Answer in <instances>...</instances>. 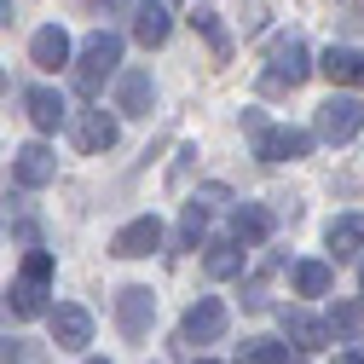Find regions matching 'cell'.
<instances>
[{
    "label": "cell",
    "instance_id": "cell-7",
    "mask_svg": "<svg viewBox=\"0 0 364 364\" xmlns=\"http://www.w3.org/2000/svg\"><path fill=\"white\" fill-rule=\"evenodd\" d=\"M312 151V133L306 127H260L255 133V156L260 162H301Z\"/></svg>",
    "mask_w": 364,
    "mask_h": 364
},
{
    "label": "cell",
    "instance_id": "cell-26",
    "mask_svg": "<svg viewBox=\"0 0 364 364\" xmlns=\"http://www.w3.org/2000/svg\"><path fill=\"white\" fill-rule=\"evenodd\" d=\"M23 278L47 284V278H53V255H47V249H29V255H23Z\"/></svg>",
    "mask_w": 364,
    "mask_h": 364
},
{
    "label": "cell",
    "instance_id": "cell-17",
    "mask_svg": "<svg viewBox=\"0 0 364 364\" xmlns=\"http://www.w3.org/2000/svg\"><path fill=\"white\" fill-rule=\"evenodd\" d=\"M324 243H330L336 260H353V255L364 249V214H336L330 232H324Z\"/></svg>",
    "mask_w": 364,
    "mask_h": 364
},
{
    "label": "cell",
    "instance_id": "cell-20",
    "mask_svg": "<svg viewBox=\"0 0 364 364\" xmlns=\"http://www.w3.org/2000/svg\"><path fill=\"white\" fill-rule=\"evenodd\" d=\"M289 284H295V295H330L336 272H330V260H295L289 266Z\"/></svg>",
    "mask_w": 364,
    "mask_h": 364
},
{
    "label": "cell",
    "instance_id": "cell-2",
    "mask_svg": "<svg viewBox=\"0 0 364 364\" xmlns=\"http://www.w3.org/2000/svg\"><path fill=\"white\" fill-rule=\"evenodd\" d=\"M358 127H364V105H358L353 93H330L324 105H318V127H312V139H324V145H347Z\"/></svg>",
    "mask_w": 364,
    "mask_h": 364
},
{
    "label": "cell",
    "instance_id": "cell-36",
    "mask_svg": "<svg viewBox=\"0 0 364 364\" xmlns=\"http://www.w3.org/2000/svg\"><path fill=\"white\" fill-rule=\"evenodd\" d=\"M197 364H214V358H197Z\"/></svg>",
    "mask_w": 364,
    "mask_h": 364
},
{
    "label": "cell",
    "instance_id": "cell-29",
    "mask_svg": "<svg viewBox=\"0 0 364 364\" xmlns=\"http://www.w3.org/2000/svg\"><path fill=\"white\" fill-rule=\"evenodd\" d=\"M330 364H364V353H336Z\"/></svg>",
    "mask_w": 364,
    "mask_h": 364
},
{
    "label": "cell",
    "instance_id": "cell-28",
    "mask_svg": "<svg viewBox=\"0 0 364 364\" xmlns=\"http://www.w3.org/2000/svg\"><path fill=\"white\" fill-rule=\"evenodd\" d=\"M18 358H23V347H18V341H6V336H0V364H18Z\"/></svg>",
    "mask_w": 364,
    "mask_h": 364
},
{
    "label": "cell",
    "instance_id": "cell-18",
    "mask_svg": "<svg viewBox=\"0 0 364 364\" xmlns=\"http://www.w3.org/2000/svg\"><path fill=\"white\" fill-rule=\"evenodd\" d=\"M168 29H173L168 6H156V0L133 6V41H139V47H162V41H168Z\"/></svg>",
    "mask_w": 364,
    "mask_h": 364
},
{
    "label": "cell",
    "instance_id": "cell-24",
    "mask_svg": "<svg viewBox=\"0 0 364 364\" xmlns=\"http://www.w3.org/2000/svg\"><path fill=\"white\" fill-rule=\"evenodd\" d=\"M203 225H208V208L186 203V220H179V249H197V243H203Z\"/></svg>",
    "mask_w": 364,
    "mask_h": 364
},
{
    "label": "cell",
    "instance_id": "cell-6",
    "mask_svg": "<svg viewBox=\"0 0 364 364\" xmlns=\"http://www.w3.org/2000/svg\"><path fill=\"white\" fill-rule=\"evenodd\" d=\"M156 249H162V220H156V214L127 220L122 232L110 237V255H116V260H145V255H156Z\"/></svg>",
    "mask_w": 364,
    "mask_h": 364
},
{
    "label": "cell",
    "instance_id": "cell-1",
    "mask_svg": "<svg viewBox=\"0 0 364 364\" xmlns=\"http://www.w3.org/2000/svg\"><path fill=\"white\" fill-rule=\"evenodd\" d=\"M116 64H122V35H110V29L87 35V41H81V53H75V87L93 99L99 87L116 75Z\"/></svg>",
    "mask_w": 364,
    "mask_h": 364
},
{
    "label": "cell",
    "instance_id": "cell-23",
    "mask_svg": "<svg viewBox=\"0 0 364 364\" xmlns=\"http://www.w3.org/2000/svg\"><path fill=\"white\" fill-rule=\"evenodd\" d=\"M289 358V341H243L237 347V364H284Z\"/></svg>",
    "mask_w": 364,
    "mask_h": 364
},
{
    "label": "cell",
    "instance_id": "cell-15",
    "mask_svg": "<svg viewBox=\"0 0 364 364\" xmlns=\"http://www.w3.org/2000/svg\"><path fill=\"white\" fill-rule=\"evenodd\" d=\"M23 110H29V122H35L41 133H58L64 116H70V105L53 93V87H29V93H23Z\"/></svg>",
    "mask_w": 364,
    "mask_h": 364
},
{
    "label": "cell",
    "instance_id": "cell-31",
    "mask_svg": "<svg viewBox=\"0 0 364 364\" xmlns=\"http://www.w3.org/2000/svg\"><path fill=\"white\" fill-rule=\"evenodd\" d=\"M6 12H12V0H0V23H6Z\"/></svg>",
    "mask_w": 364,
    "mask_h": 364
},
{
    "label": "cell",
    "instance_id": "cell-35",
    "mask_svg": "<svg viewBox=\"0 0 364 364\" xmlns=\"http://www.w3.org/2000/svg\"><path fill=\"white\" fill-rule=\"evenodd\" d=\"M358 284H364V266H358Z\"/></svg>",
    "mask_w": 364,
    "mask_h": 364
},
{
    "label": "cell",
    "instance_id": "cell-32",
    "mask_svg": "<svg viewBox=\"0 0 364 364\" xmlns=\"http://www.w3.org/2000/svg\"><path fill=\"white\" fill-rule=\"evenodd\" d=\"M81 364H110V358H81Z\"/></svg>",
    "mask_w": 364,
    "mask_h": 364
},
{
    "label": "cell",
    "instance_id": "cell-30",
    "mask_svg": "<svg viewBox=\"0 0 364 364\" xmlns=\"http://www.w3.org/2000/svg\"><path fill=\"white\" fill-rule=\"evenodd\" d=\"M341 6H347V12H353V18L364 23V0H341Z\"/></svg>",
    "mask_w": 364,
    "mask_h": 364
},
{
    "label": "cell",
    "instance_id": "cell-19",
    "mask_svg": "<svg viewBox=\"0 0 364 364\" xmlns=\"http://www.w3.org/2000/svg\"><path fill=\"white\" fill-rule=\"evenodd\" d=\"M232 232H237V243H243V249H255V243H266V237H272V214H266L260 203H243V208L232 214Z\"/></svg>",
    "mask_w": 364,
    "mask_h": 364
},
{
    "label": "cell",
    "instance_id": "cell-5",
    "mask_svg": "<svg viewBox=\"0 0 364 364\" xmlns=\"http://www.w3.org/2000/svg\"><path fill=\"white\" fill-rule=\"evenodd\" d=\"M47 330H53V341L64 353H81L87 341H93V312L75 306V301H58V306H47Z\"/></svg>",
    "mask_w": 364,
    "mask_h": 364
},
{
    "label": "cell",
    "instance_id": "cell-9",
    "mask_svg": "<svg viewBox=\"0 0 364 364\" xmlns=\"http://www.w3.org/2000/svg\"><path fill=\"white\" fill-rule=\"evenodd\" d=\"M151 318H156V295H151L145 284L116 289V324H122V336H133V341H139V336L151 330Z\"/></svg>",
    "mask_w": 364,
    "mask_h": 364
},
{
    "label": "cell",
    "instance_id": "cell-3",
    "mask_svg": "<svg viewBox=\"0 0 364 364\" xmlns=\"http://www.w3.org/2000/svg\"><path fill=\"white\" fill-rule=\"evenodd\" d=\"M64 122H70V139H75L87 156H105V151L122 139L116 116H110V110H99V105H87V110H75V116H64Z\"/></svg>",
    "mask_w": 364,
    "mask_h": 364
},
{
    "label": "cell",
    "instance_id": "cell-27",
    "mask_svg": "<svg viewBox=\"0 0 364 364\" xmlns=\"http://www.w3.org/2000/svg\"><path fill=\"white\" fill-rule=\"evenodd\" d=\"M191 203H197V208H214V203H225V191H220V186H208V191H197Z\"/></svg>",
    "mask_w": 364,
    "mask_h": 364
},
{
    "label": "cell",
    "instance_id": "cell-12",
    "mask_svg": "<svg viewBox=\"0 0 364 364\" xmlns=\"http://www.w3.org/2000/svg\"><path fill=\"white\" fill-rule=\"evenodd\" d=\"M12 173H18V186L41 191V186H53V179H58V156H53L47 145H23L18 162H12Z\"/></svg>",
    "mask_w": 364,
    "mask_h": 364
},
{
    "label": "cell",
    "instance_id": "cell-8",
    "mask_svg": "<svg viewBox=\"0 0 364 364\" xmlns=\"http://www.w3.org/2000/svg\"><path fill=\"white\" fill-rule=\"evenodd\" d=\"M220 336H225V306H220L214 295H197V301L186 306L179 341H197V347H208V341H220Z\"/></svg>",
    "mask_w": 364,
    "mask_h": 364
},
{
    "label": "cell",
    "instance_id": "cell-10",
    "mask_svg": "<svg viewBox=\"0 0 364 364\" xmlns=\"http://www.w3.org/2000/svg\"><path fill=\"white\" fill-rule=\"evenodd\" d=\"M151 105H156L151 70H122V75H116V110H122V116H151Z\"/></svg>",
    "mask_w": 364,
    "mask_h": 364
},
{
    "label": "cell",
    "instance_id": "cell-14",
    "mask_svg": "<svg viewBox=\"0 0 364 364\" xmlns=\"http://www.w3.org/2000/svg\"><path fill=\"white\" fill-rule=\"evenodd\" d=\"M29 64H35V70H64V64H70V35H64L58 23L35 29V41H29Z\"/></svg>",
    "mask_w": 364,
    "mask_h": 364
},
{
    "label": "cell",
    "instance_id": "cell-22",
    "mask_svg": "<svg viewBox=\"0 0 364 364\" xmlns=\"http://www.w3.org/2000/svg\"><path fill=\"white\" fill-rule=\"evenodd\" d=\"M324 324H330V336H336V341H353V336L364 330V301H336Z\"/></svg>",
    "mask_w": 364,
    "mask_h": 364
},
{
    "label": "cell",
    "instance_id": "cell-25",
    "mask_svg": "<svg viewBox=\"0 0 364 364\" xmlns=\"http://www.w3.org/2000/svg\"><path fill=\"white\" fill-rule=\"evenodd\" d=\"M191 23H197V29L208 35V47H214L220 58H225V53H232V41H225V35H220V18H214V6H197V12H191Z\"/></svg>",
    "mask_w": 364,
    "mask_h": 364
},
{
    "label": "cell",
    "instance_id": "cell-13",
    "mask_svg": "<svg viewBox=\"0 0 364 364\" xmlns=\"http://www.w3.org/2000/svg\"><path fill=\"white\" fill-rule=\"evenodd\" d=\"M318 70L330 75V87H364V47H330Z\"/></svg>",
    "mask_w": 364,
    "mask_h": 364
},
{
    "label": "cell",
    "instance_id": "cell-11",
    "mask_svg": "<svg viewBox=\"0 0 364 364\" xmlns=\"http://www.w3.org/2000/svg\"><path fill=\"white\" fill-rule=\"evenodd\" d=\"M284 336H289L301 353H318V347H330V341H336L330 324H324V318H312L306 306H284Z\"/></svg>",
    "mask_w": 364,
    "mask_h": 364
},
{
    "label": "cell",
    "instance_id": "cell-33",
    "mask_svg": "<svg viewBox=\"0 0 364 364\" xmlns=\"http://www.w3.org/2000/svg\"><path fill=\"white\" fill-rule=\"evenodd\" d=\"M0 93H6V70H0Z\"/></svg>",
    "mask_w": 364,
    "mask_h": 364
},
{
    "label": "cell",
    "instance_id": "cell-16",
    "mask_svg": "<svg viewBox=\"0 0 364 364\" xmlns=\"http://www.w3.org/2000/svg\"><path fill=\"white\" fill-rule=\"evenodd\" d=\"M47 284H35V278H18L12 289H6V306H0V312H6V318H47Z\"/></svg>",
    "mask_w": 364,
    "mask_h": 364
},
{
    "label": "cell",
    "instance_id": "cell-4",
    "mask_svg": "<svg viewBox=\"0 0 364 364\" xmlns=\"http://www.w3.org/2000/svg\"><path fill=\"white\" fill-rule=\"evenodd\" d=\"M312 75V58H306V47L289 35V41H278L272 47V70H266V93H295V87Z\"/></svg>",
    "mask_w": 364,
    "mask_h": 364
},
{
    "label": "cell",
    "instance_id": "cell-21",
    "mask_svg": "<svg viewBox=\"0 0 364 364\" xmlns=\"http://www.w3.org/2000/svg\"><path fill=\"white\" fill-rule=\"evenodd\" d=\"M203 266H208V278H237V272H243V243H237V237H225V243H208Z\"/></svg>",
    "mask_w": 364,
    "mask_h": 364
},
{
    "label": "cell",
    "instance_id": "cell-34",
    "mask_svg": "<svg viewBox=\"0 0 364 364\" xmlns=\"http://www.w3.org/2000/svg\"><path fill=\"white\" fill-rule=\"evenodd\" d=\"M284 364H306V358H284Z\"/></svg>",
    "mask_w": 364,
    "mask_h": 364
}]
</instances>
